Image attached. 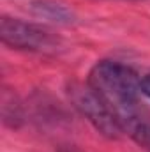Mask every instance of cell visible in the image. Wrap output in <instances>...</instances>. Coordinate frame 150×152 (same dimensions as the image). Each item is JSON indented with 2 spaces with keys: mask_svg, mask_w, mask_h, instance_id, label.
<instances>
[{
  "mask_svg": "<svg viewBox=\"0 0 150 152\" xmlns=\"http://www.w3.org/2000/svg\"><path fill=\"white\" fill-rule=\"evenodd\" d=\"M88 83L111 110L122 131L150 149V112L141 99V78L127 66L101 60L92 67Z\"/></svg>",
  "mask_w": 150,
  "mask_h": 152,
  "instance_id": "1",
  "label": "cell"
},
{
  "mask_svg": "<svg viewBox=\"0 0 150 152\" xmlns=\"http://www.w3.org/2000/svg\"><path fill=\"white\" fill-rule=\"evenodd\" d=\"M69 97L79 110V113L87 117L90 124L104 136L108 138H118L124 131L115 118L111 110L104 104V101L97 96V92L90 87V83H79L74 81L69 85Z\"/></svg>",
  "mask_w": 150,
  "mask_h": 152,
  "instance_id": "2",
  "label": "cell"
},
{
  "mask_svg": "<svg viewBox=\"0 0 150 152\" xmlns=\"http://www.w3.org/2000/svg\"><path fill=\"white\" fill-rule=\"evenodd\" d=\"M0 37L4 44L16 50L55 51L58 48V37L50 30L7 16L0 20Z\"/></svg>",
  "mask_w": 150,
  "mask_h": 152,
  "instance_id": "3",
  "label": "cell"
},
{
  "mask_svg": "<svg viewBox=\"0 0 150 152\" xmlns=\"http://www.w3.org/2000/svg\"><path fill=\"white\" fill-rule=\"evenodd\" d=\"M32 11L41 18L57 21V23H71L74 18L73 11L66 4L55 2V0H36L32 2Z\"/></svg>",
  "mask_w": 150,
  "mask_h": 152,
  "instance_id": "4",
  "label": "cell"
},
{
  "mask_svg": "<svg viewBox=\"0 0 150 152\" xmlns=\"http://www.w3.org/2000/svg\"><path fill=\"white\" fill-rule=\"evenodd\" d=\"M2 113L5 124H11L12 127H16L21 122V106L18 101H14V96H9L7 92H4L2 96Z\"/></svg>",
  "mask_w": 150,
  "mask_h": 152,
  "instance_id": "5",
  "label": "cell"
},
{
  "mask_svg": "<svg viewBox=\"0 0 150 152\" xmlns=\"http://www.w3.org/2000/svg\"><path fill=\"white\" fill-rule=\"evenodd\" d=\"M141 90L147 97H150V73L141 78Z\"/></svg>",
  "mask_w": 150,
  "mask_h": 152,
  "instance_id": "6",
  "label": "cell"
},
{
  "mask_svg": "<svg viewBox=\"0 0 150 152\" xmlns=\"http://www.w3.org/2000/svg\"><path fill=\"white\" fill-rule=\"evenodd\" d=\"M66 152H71V151H66Z\"/></svg>",
  "mask_w": 150,
  "mask_h": 152,
  "instance_id": "7",
  "label": "cell"
}]
</instances>
